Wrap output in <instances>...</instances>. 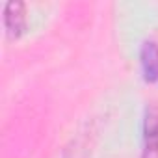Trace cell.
<instances>
[{"mask_svg":"<svg viewBox=\"0 0 158 158\" xmlns=\"http://www.w3.org/2000/svg\"><path fill=\"white\" fill-rule=\"evenodd\" d=\"M145 149L143 158H158V114L154 110L147 112L145 117Z\"/></svg>","mask_w":158,"mask_h":158,"instance_id":"cell-1","label":"cell"},{"mask_svg":"<svg viewBox=\"0 0 158 158\" xmlns=\"http://www.w3.org/2000/svg\"><path fill=\"white\" fill-rule=\"evenodd\" d=\"M4 21L10 35H21V32L24 30V6L21 2H8L4 10Z\"/></svg>","mask_w":158,"mask_h":158,"instance_id":"cell-2","label":"cell"},{"mask_svg":"<svg viewBox=\"0 0 158 158\" xmlns=\"http://www.w3.org/2000/svg\"><path fill=\"white\" fill-rule=\"evenodd\" d=\"M141 69L145 80H158V45L152 41L145 43L141 48Z\"/></svg>","mask_w":158,"mask_h":158,"instance_id":"cell-3","label":"cell"}]
</instances>
